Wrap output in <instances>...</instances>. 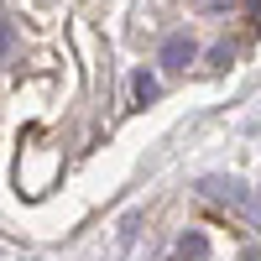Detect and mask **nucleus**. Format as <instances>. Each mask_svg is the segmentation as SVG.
Instances as JSON below:
<instances>
[{
  "label": "nucleus",
  "mask_w": 261,
  "mask_h": 261,
  "mask_svg": "<svg viewBox=\"0 0 261 261\" xmlns=\"http://www.w3.org/2000/svg\"><path fill=\"white\" fill-rule=\"evenodd\" d=\"M199 193H204L209 204H225L230 214H241V220L261 235V204H256V193L241 178H220V172H214V178H199Z\"/></svg>",
  "instance_id": "nucleus-1"
},
{
  "label": "nucleus",
  "mask_w": 261,
  "mask_h": 261,
  "mask_svg": "<svg viewBox=\"0 0 261 261\" xmlns=\"http://www.w3.org/2000/svg\"><path fill=\"white\" fill-rule=\"evenodd\" d=\"M199 58V47H193V37L178 32V37H167L162 42V68H188V63Z\"/></svg>",
  "instance_id": "nucleus-2"
},
{
  "label": "nucleus",
  "mask_w": 261,
  "mask_h": 261,
  "mask_svg": "<svg viewBox=\"0 0 261 261\" xmlns=\"http://www.w3.org/2000/svg\"><path fill=\"white\" fill-rule=\"evenodd\" d=\"M130 94H136V105H151V99H157V94H162V84H157V79H151V73L141 68L136 79H130Z\"/></svg>",
  "instance_id": "nucleus-3"
},
{
  "label": "nucleus",
  "mask_w": 261,
  "mask_h": 261,
  "mask_svg": "<svg viewBox=\"0 0 261 261\" xmlns=\"http://www.w3.org/2000/svg\"><path fill=\"white\" fill-rule=\"evenodd\" d=\"M178 251H183L188 261H204V256H209V241H204V235H199V230H188V235H183V241H178Z\"/></svg>",
  "instance_id": "nucleus-4"
},
{
  "label": "nucleus",
  "mask_w": 261,
  "mask_h": 261,
  "mask_svg": "<svg viewBox=\"0 0 261 261\" xmlns=\"http://www.w3.org/2000/svg\"><path fill=\"white\" fill-rule=\"evenodd\" d=\"M6 53H11V27L0 21V58H6Z\"/></svg>",
  "instance_id": "nucleus-5"
},
{
  "label": "nucleus",
  "mask_w": 261,
  "mask_h": 261,
  "mask_svg": "<svg viewBox=\"0 0 261 261\" xmlns=\"http://www.w3.org/2000/svg\"><path fill=\"white\" fill-rule=\"evenodd\" d=\"M199 6H204V11H225L230 0H199Z\"/></svg>",
  "instance_id": "nucleus-6"
},
{
  "label": "nucleus",
  "mask_w": 261,
  "mask_h": 261,
  "mask_svg": "<svg viewBox=\"0 0 261 261\" xmlns=\"http://www.w3.org/2000/svg\"><path fill=\"white\" fill-rule=\"evenodd\" d=\"M251 11H256V16H261V0H251Z\"/></svg>",
  "instance_id": "nucleus-7"
}]
</instances>
